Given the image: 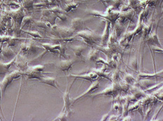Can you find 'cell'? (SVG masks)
I'll return each mask as SVG.
<instances>
[{"mask_svg": "<svg viewBox=\"0 0 163 121\" xmlns=\"http://www.w3.org/2000/svg\"><path fill=\"white\" fill-rule=\"evenodd\" d=\"M76 63V59H65L64 60L60 61L56 65V67L58 68L59 70L62 72H68L71 69L73 65Z\"/></svg>", "mask_w": 163, "mask_h": 121, "instance_id": "cell-10", "label": "cell"}, {"mask_svg": "<svg viewBox=\"0 0 163 121\" xmlns=\"http://www.w3.org/2000/svg\"><path fill=\"white\" fill-rule=\"evenodd\" d=\"M121 90L119 85V81H116V82H113L112 86L105 88V89L103 90L100 92L94 94V95H91V97L93 98H94L99 96H110L114 98L115 97L118 96Z\"/></svg>", "mask_w": 163, "mask_h": 121, "instance_id": "cell-3", "label": "cell"}, {"mask_svg": "<svg viewBox=\"0 0 163 121\" xmlns=\"http://www.w3.org/2000/svg\"><path fill=\"white\" fill-rule=\"evenodd\" d=\"M32 21H33V19H32V16H24L23 19H22V21L21 30L26 25H28V24L32 23Z\"/></svg>", "mask_w": 163, "mask_h": 121, "instance_id": "cell-37", "label": "cell"}, {"mask_svg": "<svg viewBox=\"0 0 163 121\" xmlns=\"http://www.w3.org/2000/svg\"><path fill=\"white\" fill-rule=\"evenodd\" d=\"M29 68H31L32 69H34V70L40 72H43V71L45 69V65H37V66H30Z\"/></svg>", "mask_w": 163, "mask_h": 121, "instance_id": "cell-40", "label": "cell"}, {"mask_svg": "<svg viewBox=\"0 0 163 121\" xmlns=\"http://www.w3.org/2000/svg\"><path fill=\"white\" fill-rule=\"evenodd\" d=\"M111 114H112V110H111V111L110 112L109 114H106V115H104V117H103L102 118H101V120H108V118H109V117H110V116Z\"/></svg>", "mask_w": 163, "mask_h": 121, "instance_id": "cell-47", "label": "cell"}, {"mask_svg": "<svg viewBox=\"0 0 163 121\" xmlns=\"http://www.w3.org/2000/svg\"><path fill=\"white\" fill-rule=\"evenodd\" d=\"M135 12L133 9H132V8H130V9H129L126 12H120L119 17H118L117 21L123 24H125L128 21H133V18L135 16Z\"/></svg>", "mask_w": 163, "mask_h": 121, "instance_id": "cell-9", "label": "cell"}, {"mask_svg": "<svg viewBox=\"0 0 163 121\" xmlns=\"http://www.w3.org/2000/svg\"><path fill=\"white\" fill-rule=\"evenodd\" d=\"M39 81H40L42 83H44V84L48 85V86H51V87H54V88H56V89L59 90V91H61L59 87H58V85H57V81H56L55 78L48 77V76H43L40 79H39Z\"/></svg>", "mask_w": 163, "mask_h": 121, "instance_id": "cell-17", "label": "cell"}, {"mask_svg": "<svg viewBox=\"0 0 163 121\" xmlns=\"http://www.w3.org/2000/svg\"><path fill=\"white\" fill-rule=\"evenodd\" d=\"M163 70H160L158 72L148 73V72H140L138 74V77L140 78H162Z\"/></svg>", "mask_w": 163, "mask_h": 121, "instance_id": "cell-20", "label": "cell"}, {"mask_svg": "<svg viewBox=\"0 0 163 121\" xmlns=\"http://www.w3.org/2000/svg\"><path fill=\"white\" fill-rule=\"evenodd\" d=\"M67 77L68 78H73L74 79H82V80H86L87 81H90V82H93L95 80L98 79L99 78L97 74L94 72L90 71V72L87 73V74H68L67 76Z\"/></svg>", "mask_w": 163, "mask_h": 121, "instance_id": "cell-6", "label": "cell"}, {"mask_svg": "<svg viewBox=\"0 0 163 121\" xmlns=\"http://www.w3.org/2000/svg\"><path fill=\"white\" fill-rule=\"evenodd\" d=\"M112 111L114 112H117L119 114H122V111H123V105L119 102H114L113 104V107H112Z\"/></svg>", "mask_w": 163, "mask_h": 121, "instance_id": "cell-34", "label": "cell"}, {"mask_svg": "<svg viewBox=\"0 0 163 121\" xmlns=\"http://www.w3.org/2000/svg\"><path fill=\"white\" fill-rule=\"evenodd\" d=\"M11 37L12 36H0V43H7Z\"/></svg>", "mask_w": 163, "mask_h": 121, "instance_id": "cell-44", "label": "cell"}, {"mask_svg": "<svg viewBox=\"0 0 163 121\" xmlns=\"http://www.w3.org/2000/svg\"><path fill=\"white\" fill-rule=\"evenodd\" d=\"M150 48V50L153 51L154 53H162L163 50L162 47H158V46H148Z\"/></svg>", "mask_w": 163, "mask_h": 121, "instance_id": "cell-41", "label": "cell"}, {"mask_svg": "<svg viewBox=\"0 0 163 121\" xmlns=\"http://www.w3.org/2000/svg\"><path fill=\"white\" fill-rule=\"evenodd\" d=\"M49 11H50V10H49ZM43 18H44L45 21L48 22V23L51 25V26H52V25H55L56 19H57V16H56L55 14H54V13L51 12V11H50L49 12L45 15V16L43 17Z\"/></svg>", "mask_w": 163, "mask_h": 121, "instance_id": "cell-25", "label": "cell"}, {"mask_svg": "<svg viewBox=\"0 0 163 121\" xmlns=\"http://www.w3.org/2000/svg\"><path fill=\"white\" fill-rule=\"evenodd\" d=\"M23 76H26L28 79H36L39 80L43 76H44L43 74V72H38L32 69L31 68H28L25 72H23Z\"/></svg>", "mask_w": 163, "mask_h": 121, "instance_id": "cell-14", "label": "cell"}, {"mask_svg": "<svg viewBox=\"0 0 163 121\" xmlns=\"http://www.w3.org/2000/svg\"><path fill=\"white\" fill-rule=\"evenodd\" d=\"M123 80H124L126 82H127L129 85H130V86L134 85L135 81H136V79H135V77H133L132 75L129 74V73H126V74L124 75V76H123Z\"/></svg>", "mask_w": 163, "mask_h": 121, "instance_id": "cell-31", "label": "cell"}, {"mask_svg": "<svg viewBox=\"0 0 163 121\" xmlns=\"http://www.w3.org/2000/svg\"><path fill=\"white\" fill-rule=\"evenodd\" d=\"M23 76V72L22 70H15L11 73H8V75H6V77L4 78V79L0 82V88H1L2 94H5L7 87L14 81L15 79L20 78L21 76Z\"/></svg>", "mask_w": 163, "mask_h": 121, "instance_id": "cell-4", "label": "cell"}, {"mask_svg": "<svg viewBox=\"0 0 163 121\" xmlns=\"http://www.w3.org/2000/svg\"><path fill=\"white\" fill-rule=\"evenodd\" d=\"M88 12V15H92V16L100 17V18H104L105 20H107L111 23V25H114V23L117 21L118 17L120 15V10H113L111 12L106 11L104 12L99 11H95V10H87Z\"/></svg>", "mask_w": 163, "mask_h": 121, "instance_id": "cell-2", "label": "cell"}, {"mask_svg": "<svg viewBox=\"0 0 163 121\" xmlns=\"http://www.w3.org/2000/svg\"><path fill=\"white\" fill-rule=\"evenodd\" d=\"M155 84H157V82H155L152 78H141L140 81H135L134 85L138 86L139 88H140L143 91H145V90L148 89L150 87L155 86Z\"/></svg>", "mask_w": 163, "mask_h": 121, "instance_id": "cell-11", "label": "cell"}, {"mask_svg": "<svg viewBox=\"0 0 163 121\" xmlns=\"http://www.w3.org/2000/svg\"><path fill=\"white\" fill-rule=\"evenodd\" d=\"M130 91H131L132 95H133L137 100L141 99V98H144V97L146 95V93H145L143 90L141 89L140 88H139L138 86H135V85H133L132 86H130Z\"/></svg>", "mask_w": 163, "mask_h": 121, "instance_id": "cell-16", "label": "cell"}, {"mask_svg": "<svg viewBox=\"0 0 163 121\" xmlns=\"http://www.w3.org/2000/svg\"><path fill=\"white\" fill-rule=\"evenodd\" d=\"M99 87V80L97 79V80H95V81H93V82H91V85H90V87H89L88 89H87V91H85L83 94H81L80 95H79L78 97H76V98H73V99L71 100V105H74L77 101H78V100L82 99L83 98H85V97L89 96L90 95H91L94 91H95L96 90L98 89Z\"/></svg>", "mask_w": 163, "mask_h": 121, "instance_id": "cell-5", "label": "cell"}, {"mask_svg": "<svg viewBox=\"0 0 163 121\" xmlns=\"http://www.w3.org/2000/svg\"><path fill=\"white\" fill-rule=\"evenodd\" d=\"M75 81V79L74 80L73 82L71 83V86H70V88H67L66 91H65V92L63 93V99H64V109L66 110V111L68 112V116H71L72 114V111L71 110V98H70V93H71V87L72 86L74 85V83Z\"/></svg>", "mask_w": 163, "mask_h": 121, "instance_id": "cell-8", "label": "cell"}, {"mask_svg": "<svg viewBox=\"0 0 163 121\" xmlns=\"http://www.w3.org/2000/svg\"><path fill=\"white\" fill-rule=\"evenodd\" d=\"M122 120H133V118L128 117V115H127V116H126V117H124V118H123Z\"/></svg>", "mask_w": 163, "mask_h": 121, "instance_id": "cell-49", "label": "cell"}, {"mask_svg": "<svg viewBox=\"0 0 163 121\" xmlns=\"http://www.w3.org/2000/svg\"><path fill=\"white\" fill-rule=\"evenodd\" d=\"M118 117H119V116L114 115V114H112V115H111L110 114V116L109 118H108V120H118Z\"/></svg>", "mask_w": 163, "mask_h": 121, "instance_id": "cell-46", "label": "cell"}, {"mask_svg": "<svg viewBox=\"0 0 163 121\" xmlns=\"http://www.w3.org/2000/svg\"><path fill=\"white\" fill-rule=\"evenodd\" d=\"M34 6V0H24L22 2V8H32Z\"/></svg>", "mask_w": 163, "mask_h": 121, "instance_id": "cell-39", "label": "cell"}, {"mask_svg": "<svg viewBox=\"0 0 163 121\" xmlns=\"http://www.w3.org/2000/svg\"><path fill=\"white\" fill-rule=\"evenodd\" d=\"M152 26H153V20L150 21L149 23H145V22H144L143 28H142V39H143V40H145V39L149 35V34L152 32Z\"/></svg>", "mask_w": 163, "mask_h": 121, "instance_id": "cell-21", "label": "cell"}, {"mask_svg": "<svg viewBox=\"0 0 163 121\" xmlns=\"http://www.w3.org/2000/svg\"><path fill=\"white\" fill-rule=\"evenodd\" d=\"M143 24L144 22L141 21V20L138 19V23H137L136 26L134 30H133V37H135V36L138 35H142V28H143Z\"/></svg>", "mask_w": 163, "mask_h": 121, "instance_id": "cell-27", "label": "cell"}, {"mask_svg": "<svg viewBox=\"0 0 163 121\" xmlns=\"http://www.w3.org/2000/svg\"><path fill=\"white\" fill-rule=\"evenodd\" d=\"M113 28H114V33L116 36V38L119 40V39L121 37V36L123 35V32H124L125 30H126V25H125V24L120 23V22L116 21L114 23V25H113Z\"/></svg>", "mask_w": 163, "mask_h": 121, "instance_id": "cell-15", "label": "cell"}, {"mask_svg": "<svg viewBox=\"0 0 163 121\" xmlns=\"http://www.w3.org/2000/svg\"><path fill=\"white\" fill-rule=\"evenodd\" d=\"M24 16H25V12H24L23 8L21 7L18 9L15 10V11L12 12V18H13L15 23H16L18 26L21 27L22 19H23Z\"/></svg>", "mask_w": 163, "mask_h": 121, "instance_id": "cell-13", "label": "cell"}, {"mask_svg": "<svg viewBox=\"0 0 163 121\" xmlns=\"http://www.w3.org/2000/svg\"><path fill=\"white\" fill-rule=\"evenodd\" d=\"M15 60H16V57H15L13 60L7 63H3L0 62V75H5L8 73L10 68L15 63Z\"/></svg>", "mask_w": 163, "mask_h": 121, "instance_id": "cell-19", "label": "cell"}, {"mask_svg": "<svg viewBox=\"0 0 163 121\" xmlns=\"http://www.w3.org/2000/svg\"><path fill=\"white\" fill-rule=\"evenodd\" d=\"M56 16H57V18H59V19L61 20V21H67V20H68V15H67L66 12L59 13V14L56 15Z\"/></svg>", "mask_w": 163, "mask_h": 121, "instance_id": "cell-42", "label": "cell"}, {"mask_svg": "<svg viewBox=\"0 0 163 121\" xmlns=\"http://www.w3.org/2000/svg\"><path fill=\"white\" fill-rule=\"evenodd\" d=\"M153 109H154V107H153V106H152V107H149L148 109H147L146 110H145V120H146V118L147 117H149V116H150V114H151V113H152V110H153Z\"/></svg>", "mask_w": 163, "mask_h": 121, "instance_id": "cell-45", "label": "cell"}, {"mask_svg": "<svg viewBox=\"0 0 163 121\" xmlns=\"http://www.w3.org/2000/svg\"><path fill=\"white\" fill-rule=\"evenodd\" d=\"M2 91H1V88H0V111H1L2 114L3 115V110H2V105H1V100H2Z\"/></svg>", "mask_w": 163, "mask_h": 121, "instance_id": "cell-48", "label": "cell"}, {"mask_svg": "<svg viewBox=\"0 0 163 121\" xmlns=\"http://www.w3.org/2000/svg\"><path fill=\"white\" fill-rule=\"evenodd\" d=\"M87 45H71L70 46V48L71 49V50L73 51L75 57H82V53L87 49Z\"/></svg>", "mask_w": 163, "mask_h": 121, "instance_id": "cell-22", "label": "cell"}, {"mask_svg": "<svg viewBox=\"0 0 163 121\" xmlns=\"http://www.w3.org/2000/svg\"><path fill=\"white\" fill-rule=\"evenodd\" d=\"M119 85L120 87V90L121 91H124V92L127 93L128 91H130V85H129L127 82L124 81V80H120L119 81Z\"/></svg>", "mask_w": 163, "mask_h": 121, "instance_id": "cell-32", "label": "cell"}, {"mask_svg": "<svg viewBox=\"0 0 163 121\" xmlns=\"http://www.w3.org/2000/svg\"><path fill=\"white\" fill-rule=\"evenodd\" d=\"M77 36L83 39L86 45L94 47L96 44H99L101 40V35L94 33L91 30H82L77 32Z\"/></svg>", "mask_w": 163, "mask_h": 121, "instance_id": "cell-1", "label": "cell"}, {"mask_svg": "<svg viewBox=\"0 0 163 121\" xmlns=\"http://www.w3.org/2000/svg\"><path fill=\"white\" fill-rule=\"evenodd\" d=\"M68 117H69V116H68V112L66 111V110H65L64 107V109H63L62 111H61V114H60L58 116L57 118L54 119V120L65 121V120H68Z\"/></svg>", "mask_w": 163, "mask_h": 121, "instance_id": "cell-35", "label": "cell"}, {"mask_svg": "<svg viewBox=\"0 0 163 121\" xmlns=\"http://www.w3.org/2000/svg\"><path fill=\"white\" fill-rule=\"evenodd\" d=\"M99 57V50L96 49L95 47H91L90 51H89L88 54H87V59L89 61H91V62H96L97 59Z\"/></svg>", "mask_w": 163, "mask_h": 121, "instance_id": "cell-23", "label": "cell"}, {"mask_svg": "<svg viewBox=\"0 0 163 121\" xmlns=\"http://www.w3.org/2000/svg\"><path fill=\"white\" fill-rule=\"evenodd\" d=\"M25 33L28 34V35H31L32 37H35V38H40V39H42V36L40 35V33H39L38 31H36V30H30V31H28V30H23Z\"/></svg>", "mask_w": 163, "mask_h": 121, "instance_id": "cell-38", "label": "cell"}, {"mask_svg": "<svg viewBox=\"0 0 163 121\" xmlns=\"http://www.w3.org/2000/svg\"><path fill=\"white\" fill-rule=\"evenodd\" d=\"M111 80L113 82H116L120 80V71L118 69H114V71L111 72Z\"/></svg>", "mask_w": 163, "mask_h": 121, "instance_id": "cell-29", "label": "cell"}, {"mask_svg": "<svg viewBox=\"0 0 163 121\" xmlns=\"http://www.w3.org/2000/svg\"><path fill=\"white\" fill-rule=\"evenodd\" d=\"M2 49H3V44L0 43V54L2 53Z\"/></svg>", "mask_w": 163, "mask_h": 121, "instance_id": "cell-50", "label": "cell"}, {"mask_svg": "<svg viewBox=\"0 0 163 121\" xmlns=\"http://www.w3.org/2000/svg\"><path fill=\"white\" fill-rule=\"evenodd\" d=\"M162 0H149L148 2V4H147V6L149 8L151 7H155L158 5V3L159 2H161Z\"/></svg>", "mask_w": 163, "mask_h": 121, "instance_id": "cell-43", "label": "cell"}, {"mask_svg": "<svg viewBox=\"0 0 163 121\" xmlns=\"http://www.w3.org/2000/svg\"><path fill=\"white\" fill-rule=\"evenodd\" d=\"M1 54H3V55L6 58H7V59H9V58L14 57L15 55V53L10 47H5V48L2 49Z\"/></svg>", "mask_w": 163, "mask_h": 121, "instance_id": "cell-26", "label": "cell"}, {"mask_svg": "<svg viewBox=\"0 0 163 121\" xmlns=\"http://www.w3.org/2000/svg\"><path fill=\"white\" fill-rule=\"evenodd\" d=\"M71 28L74 31H80L84 29V20L80 18H75L71 21Z\"/></svg>", "mask_w": 163, "mask_h": 121, "instance_id": "cell-18", "label": "cell"}, {"mask_svg": "<svg viewBox=\"0 0 163 121\" xmlns=\"http://www.w3.org/2000/svg\"><path fill=\"white\" fill-rule=\"evenodd\" d=\"M81 3L80 2H75L74 1H67V2L64 5V7H63V9L64 10V12L66 13L70 12L71 11H73L74 10L75 8H77L78 7L79 5H80Z\"/></svg>", "mask_w": 163, "mask_h": 121, "instance_id": "cell-24", "label": "cell"}, {"mask_svg": "<svg viewBox=\"0 0 163 121\" xmlns=\"http://www.w3.org/2000/svg\"><path fill=\"white\" fill-rule=\"evenodd\" d=\"M34 24L37 27L43 29H48L51 26V25L47 21H34Z\"/></svg>", "mask_w": 163, "mask_h": 121, "instance_id": "cell-33", "label": "cell"}, {"mask_svg": "<svg viewBox=\"0 0 163 121\" xmlns=\"http://www.w3.org/2000/svg\"><path fill=\"white\" fill-rule=\"evenodd\" d=\"M156 30H157V27H156L155 30H154L152 33L149 34L148 37L144 40V42L148 46H158V47H162Z\"/></svg>", "mask_w": 163, "mask_h": 121, "instance_id": "cell-7", "label": "cell"}, {"mask_svg": "<svg viewBox=\"0 0 163 121\" xmlns=\"http://www.w3.org/2000/svg\"><path fill=\"white\" fill-rule=\"evenodd\" d=\"M130 66L132 67V69L134 70L135 72L138 71V57L136 55H135L133 57V59H131V62H130Z\"/></svg>", "mask_w": 163, "mask_h": 121, "instance_id": "cell-36", "label": "cell"}, {"mask_svg": "<svg viewBox=\"0 0 163 121\" xmlns=\"http://www.w3.org/2000/svg\"><path fill=\"white\" fill-rule=\"evenodd\" d=\"M28 54H34L37 52L38 50H40V47L34 42H31L28 44Z\"/></svg>", "mask_w": 163, "mask_h": 121, "instance_id": "cell-30", "label": "cell"}, {"mask_svg": "<svg viewBox=\"0 0 163 121\" xmlns=\"http://www.w3.org/2000/svg\"><path fill=\"white\" fill-rule=\"evenodd\" d=\"M110 25L111 23L107 20H106V25H105V28H104V33L101 35V40L99 45L101 46H106L107 45L108 40H109L110 35Z\"/></svg>", "mask_w": 163, "mask_h": 121, "instance_id": "cell-12", "label": "cell"}, {"mask_svg": "<svg viewBox=\"0 0 163 121\" xmlns=\"http://www.w3.org/2000/svg\"><path fill=\"white\" fill-rule=\"evenodd\" d=\"M149 15V7L146 6V7L142 8L141 12H140V15H139L138 19L141 20V21L145 22V20H146V18H148Z\"/></svg>", "mask_w": 163, "mask_h": 121, "instance_id": "cell-28", "label": "cell"}]
</instances>
